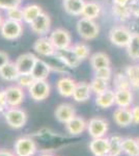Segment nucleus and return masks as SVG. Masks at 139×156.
I'll return each instance as SVG.
<instances>
[{"mask_svg":"<svg viewBox=\"0 0 139 156\" xmlns=\"http://www.w3.org/2000/svg\"><path fill=\"white\" fill-rule=\"evenodd\" d=\"M76 30L79 37L84 41H92L97 39L100 34V27L95 20L81 17L77 22Z\"/></svg>","mask_w":139,"mask_h":156,"instance_id":"f257e3e1","label":"nucleus"},{"mask_svg":"<svg viewBox=\"0 0 139 156\" xmlns=\"http://www.w3.org/2000/svg\"><path fill=\"white\" fill-rule=\"evenodd\" d=\"M6 124L12 129H22L28 121V115L21 107H9L3 112Z\"/></svg>","mask_w":139,"mask_h":156,"instance_id":"f03ea898","label":"nucleus"},{"mask_svg":"<svg viewBox=\"0 0 139 156\" xmlns=\"http://www.w3.org/2000/svg\"><path fill=\"white\" fill-rule=\"evenodd\" d=\"M133 32L125 25L113 26L109 31V41L118 48H126L132 37Z\"/></svg>","mask_w":139,"mask_h":156,"instance_id":"7ed1b4c3","label":"nucleus"},{"mask_svg":"<svg viewBox=\"0 0 139 156\" xmlns=\"http://www.w3.org/2000/svg\"><path fill=\"white\" fill-rule=\"evenodd\" d=\"M37 150L36 142L30 136L17 138L14 144V152L16 156H34Z\"/></svg>","mask_w":139,"mask_h":156,"instance_id":"20e7f679","label":"nucleus"},{"mask_svg":"<svg viewBox=\"0 0 139 156\" xmlns=\"http://www.w3.org/2000/svg\"><path fill=\"white\" fill-rule=\"evenodd\" d=\"M86 131L92 138L105 137L109 131V123L103 117H92L87 121Z\"/></svg>","mask_w":139,"mask_h":156,"instance_id":"39448f33","label":"nucleus"},{"mask_svg":"<svg viewBox=\"0 0 139 156\" xmlns=\"http://www.w3.org/2000/svg\"><path fill=\"white\" fill-rule=\"evenodd\" d=\"M23 34V25L22 22L12 21V20L6 19L3 21L1 27H0V34L2 37L9 41H15L19 39Z\"/></svg>","mask_w":139,"mask_h":156,"instance_id":"423d86ee","label":"nucleus"},{"mask_svg":"<svg viewBox=\"0 0 139 156\" xmlns=\"http://www.w3.org/2000/svg\"><path fill=\"white\" fill-rule=\"evenodd\" d=\"M51 85L47 80H34V82L28 87V94L30 98L35 102H41L46 100L50 96Z\"/></svg>","mask_w":139,"mask_h":156,"instance_id":"0eeeda50","label":"nucleus"},{"mask_svg":"<svg viewBox=\"0 0 139 156\" xmlns=\"http://www.w3.org/2000/svg\"><path fill=\"white\" fill-rule=\"evenodd\" d=\"M5 98L9 107H20V105L24 102L25 92L24 89L18 84L9 85L4 89Z\"/></svg>","mask_w":139,"mask_h":156,"instance_id":"6e6552de","label":"nucleus"},{"mask_svg":"<svg viewBox=\"0 0 139 156\" xmlns=\"http://www.w3.org/2000/svg\"><path fill=\"white\" fill-rule=\"evenodd\" d=\"M49 37L56 50L69 48L72 46V36L64 28H55L52 30Z\"/></svg>","mask_w":139,"mask_h":156,"instance_id":"1a4fd4ad","label":"nucleus"},{"mask_svg":"<svg viewBox=\"0 0 139 156\" xmlns=\"http://www.w3.org/2000/svg\"><path fill=\"white\" fill-rule=\"evenodd\" d=\"M51 18L47 12H43L34 21L29 24L30 29L33 34H37L39 37H45L50 32L51 29Z\"/></svg>","mask_w":139,"mask_h":156,"instance_id":"9d476101","label":"nucleus"},{"mask_svg":"<svg viewBox=\"0 0 139 156\" xmlns=\"http://www.w3.org/2000/svg\"><path fill=\"white\" fill-rule=\"evenodd\" d=\"M64 128L71 136H79L87 130V121L81 115H76L64 124Z\"/></svg>","mask_w":139,"mask_h":156,"instance_id":"9b49d317","label":"nucleus"},{"mask_svg":"<svg viewBox=\"0 0 139 156\" xmlns=\"http://www.w3.org/2000/svg\"><path fill=\"white\" fill-rule=\"evenodd\" d=\"M37 60V57L35 56L31 52H27V53H23L17 57L16 66L19 70L20 74H30L33 69L35 62Z\"/></svg>","mask_w":139,"mask_h":156,"instance_id":"f8f14e48","label":"nucleus"},{"mask_svg":"<svg viewBox=\"0 0 139 156\" xmlns=\"http://www.w3.org/2000/svg\"><path fill=\"white\" fill-rule=\"evenodd\" d=\"M33 50L39 55L44 57L53 56L56 53V49H55L54 45L52 44L50 37H40L33 44Z\"/></svg>","mask_w":139,"mask_h":156,"instance_id":"ddd939ff","label":"nucleus"},{"mask_svg":"<svg viewBox=\"0 0 139 156\" xmlns=\"http://www.w3.org/2000/svg\"><path fill=\"white\" fill-rule=\"evenodd\" d=\"M55 55L70 69H76L81 64V60L79 59V57L76 55V53L73 51V49L71 47L56 50Z\"/></svg>","mask_w":139,"mask_h":156,"instance_id":"4468645a","label":"nucleus"},{"mask_svg":"<svg viewBox=\"0 0 139 156\" xmlns=\"http://www.w3.org/2000/svg\"><path fill=\"white\" fill-rule=\"evenodd\" d=\"M55 119L61 124H67L74 117H76V109L70 103H61L54 110Z\"/></svg>","mask_w":139,"mask_h":156,"instance_id":"2eb2a0df","label":"nucleus"},{"mask_svg":"<svg viewBox=\"0 0 139 156\" xmlns=\"http://www.w3.org/2000/svg\"><path fill=\"white\" fill-rule=\"evenodd\" d=\"M76 80L70 76H62L57 80L56 90L58 94L64 98H72L76 87Z\"/></svg>","mask_w":139,"mask_h":156,"instance_id":"dca6fc26","label":"nucleus"},{"mask_svg":"<svg viewBox=\"0 0 139 156\" xmlns=\"http://www.w3.org/2000/svg\"><path fill=\"white\" fill-rule=\"evenodd\" d=\"M113 121L118 127L126 128L133 124L131 108L117 107L113 112Z\"/></svg>","mask_w":139,"mask_h":156,"instance_id":"f3484780","label":"nucleus"},{"mask_svg":"<svg viewBox=\"0 0 139 156\" xmlns=\"http://www.w3.org/2000/svg\"><path fill=\"white\" fill-rule=\"evenodd\" d=\"M90 152L93 156L106 155L109 152V137H99L92 138L88 145Z\"/></svg>","mask_w":139,"mask_h":156,"instance_id":"a211bd4d","label":"nucleus"},{"mask_svg":"<svg viewBox=\"0 0 139 156\" xmlns=\"http://www.w3.org/2000/svg\"><path fill=\"white\" fill-rule=\"evenodd\" d=\"M92 95V89H90V84L85 81H82V82H77L72 98L75 102L84 103L90 99Z\"/></svg>","mask_w":139,"mask_h":156,"instance_id":"6ab92c4d","label":"nucleus"},{"mask_svg":"<svg viewBox=\"0 0 139 156\" xmlns=\"http://www.w3.org/2000/svg\"><path fill=\"white\" fill-rule=\"evenodd\" d=\"M115 93V105L117 107L130 108L133 104L134 96L131 89L114 90Z\"/></svg>","mask_w":139,"mask_h":156,"instance_id":"aec40b11","label":"nucleus"},{"mask_svg":"<svg viewBox=\"0 0 139 156\" xmlns=\"http://www.w3.org/2000/svg\"><path fill=\"white\" fill-rule=\"evenodd\" d=\"M96 105L102 109H108L115 105V93L113 90H107L100 95H97L95 99Z\"/></svg>","mask_w":139,"mask_h":156,"instance_id":"412c9836","label":"nucleus"},{"mask_svg":"<svg viewBox=\"0 0 139 156\" xmlns=\"http://www.w3.org/2000/svg\"><path fill=\"white\" fill-rule=\"evenodd\" d=\"M51 69L46 60L37 58L33 69L31 71V75L35 80H47L50 75Z\"/></svg>","mask_w":139,"mask_h":156,"instance_id":"4be33fe9","label":"nucleus"},{"mask_svg":"<svg viewBox=\"0 0 139 156\" xmlns=\"http://www.w3.org/2000/svg\"><path fill=\"white\" fill-rule=\"evenodd\" d=\"M85 0H64V9L67 14L73 17L82 16V12L85 5Z\"/></svg>","mask_w":139,"mask_h":156,"instance_id":"5701e85b","label":"nucleus"},{"mask_svg":"<svg viewBox=\"0 0 139 156\" xmlns=\"http://www.w3.org/2000/svg\"><path fill=\"white\" fill-rule=\"evenodd\" d=\"M89 62L93 71L102 68L111 67V60L109 55L105 52H96L89 57Z\"/></svg>","mask_w":139,"mask_h":156,"instance_id":"b1692460","label":"nucleus"},{"mask_svg":"<svg viewBox=\"0 0 139 156\" xmlns=\"http://www.w3.org/2000/svg\"><path fill=\"white\" fill-rule=\"evenodd\" d=\"M20 76V72L18 70L15 62H7L5 66L0 69V78L7 82H15Z\"/></svg>","mask_w":139,"mask_h":156,"instance_id":"393cba45","label":"nucleus"},{"mask_svg":"<svg viewBox=\"0 0 139 156\" xmlns=\"http://www.w3.org/2000/svg\"><path fill=\"white\" fill-rule=\"evenodd\" d=\"M22 9H23V22L27 24H30L32 21H34L44 12L42 6L35 3L27 4L24 7H22Z\"/></svg>","mask_w":139,"mask_h":156,"instance_id":"a878e982","label":"nucleus"},{"mask_svg":"<svg viewBox=\"0 0 139 156\" xmlns=\"http://www.w3.org/2000/svg\"><path fill=\"white\" fill-rule=\"evenodd\" d=\"M101 12H102V6H101V4L99 2L93 1V0H92V1H86L81 17L95 20L99 18Z\"/></svg>","mask_w":139,"mask_h":156,"instance_id":"bb28decb","label":"nucleus"},{"mask_svg":"<svg viewBox=\"0 0 139 156\" xmlns=\"http://www.w3.org/2000/svg\"><path fill=\"white\" fill-rule=\"evenodd\" d=\"M123 153L126 156H139V144L137 138L125 137L122 143Z\"/></svg>","mask_w":139,"mask_h":156,"instance_id":"cd10ccee","label":"nucleus"},{"mask_svg":"<svg viewBox=\"0 0 139 156\" xmlns=\"http://www.w3.org/2000/svg\"><path fill=\"white\" fill-rule=\"evenodd\" d=\"M127 49V54L131 59H139V32H133L132 37L129 42Z\"/></svg>","mask_w":139,"mask_h":156,"instance_id":"c85d7f7f","label":"nucleus"},{"mask_svg":"<svg viewBox=\"0 0 139 156\" xmlns=\"http://www.w3.org/2000/svg\"><path fill=\"white\" fill-rule=\"evenodd\" d=\"M125 73L129 78L131 87L135 90H139V64L128 66L126 68Z\"/></svg>","mask_w":139,"mask_h":156,"instance_id":"c756f323","label":"nucleus"},{"mask_svg":"<svg viewBox=\"0 0 139 156\" xmlns=\"http://www.w3.org/2000/svg\"><path fill=\"white\" fill-rule=\"evenodd\" d=\"M123 137L120 135H111L109 137V156H120L123 154L122 149Z\"/></svg>","mask_w":139,"mask_h":156,"instance_id":"7c9ffc66","label":"nucleus"},{"mask_svg":"<svg viewBox=\"0 0 139 156\" xmlns=\"http://www.w3.org/2000/svg\"><path fill=\"white\" fill-rule=\"evenodd\" d=\"M71 48L73 49V51H74L76 55L79 57V59L81 60V62L90 56V48L86 43H84V42L74 43V44H72Z\"/></svg>","mask_w":139,"mask_h":156,"instance_id":"2f4dec72","label":"nucleus"},{"mask_svg":"<svg viewBox=\"0 0 139 156\" xmlns=\"http://www.w3.org/2000/svg\"><path fill=\"white\" fill-rule=\"evenodd\" d=\"M89 84L92 94H95L96 96L109 90V81H106V80L100 79V78L97 77H93Z\"/></svg>","mask_w":139,"mask_h":156,"instance_id":"473e14b6","label":"nucleus"},{"mask_svg":"<svg viewBox=\"0 0 139 156\" xmlns=\"http://www.w3.org/2000/svg\"><path fill=\"white\" fill-rule=\"evenodd\" d=\"M113 85H114V90L132 89L126 73H117V74H115L114 78H113Z\"/></svg>","mask_w":139,"mask_h":156,"instance_id":"72a5a7b5","label":"nucleus"},{"mask_svg":"<svg viewBox=\"0 0 139 156\" xmlns=\"http://www.w3.org/2000/svg\"><path fill=\"white\" fill-rule=\"evenodd\" d=\"M113 14L116 17V19L120 20V21H126V20L132 18L129 6L113 5Z\"/></svg>","mask_w":139,"mask_h":156,"instance_id":"f704fd0d","label":"nucleus"},{"mask_svg":"<svg viewBox=\"0 0 139 156\" xmlns=\"http://www.w3.org/2000/svg\"><path fill=\"white\" fill-rule=\"evenodd\" d=\"M5 12H5L6 19L17 21V22H23V9H22L21 6L9 9Z\"/></svg>","mask_w":139,"mask_h":156,"instance_id":"c9c22d12","label":"nucleus"},{"mask_svg":"<svg viewBox=\"0 0 139 156\" xmlns=\"http://www.w3.org/2000/svg\"><path fill=\"white\" fill-rule=\"evenodd\" d=\"M34 80L35 79L31 75V73H30V74H20V76L17 79L16 82L18 85H20L23 89H28L30 85L34 82Z\"/></svg>","mask_w":139,"mask_h":156,"instance_id":"e433bc0d","label":"nucleus"},{"mask_svg":"<svg viewBox=\"0 0 139 156\" xmlns=\"http://www.w3.org/2000/svg\"><path fill=\"white\" fill-rule=\"evenodd\" d=\"M95 77L106 80V81H109L111 78H112V69H111V67H106V68H102V69L96 70Z\"/></svg>","mask_w":139,"mask_h":156,"instance_id":"4c0bfd02","label":"nucleus"},{"mask_svg":"<svg viewBox=\"0 0 139 156\" xmlns=\"http://www.w3.org/2000/svg\"><path fill=\"white\" fill-rule=\"evenodd\" d=\"M23 0H0V9L7 11L9 9H14L21 5Z\"/></svg>","mask_w":139,"mask_h":156,"instance_id":"58836bf2","label":"nucleus"},{"mask_svg":"<svg viewBox=\"0 0 139 156\" xmlns=\"http://www.w3.org/2000/svg\"><path fill=\"white\" fill-rule=\"evenodd\" d=\"M129 9H130L131 12V16L139 19V0H134L132 3L129 5Z\"/></svg>","mask_w":139,"mask_h":156,"instance_id":"ea45409f","label":"nucleus"},{"mask_svg":"<svg viewBox=\"0 0 139 156\" xmlns=\"http://www.w3.org/2000/svg\"><path fill=\"white\" fill-rule=\"evenodd\" d=\"M7 108H9V105L6 102L5 93H4V90L0 89V112H4Z\"/></svg>","mask_w":139,"mask_h":156,"instance_id":"a19ab883","label":"nucleus"},{"mask_svg":"<svg viewBox=\"0 0 139 156\" xmlns=\"http://www.w3.org/2000/svg\"><path fill=\"white\" fill-rule=\"evenodd\" d=\"M131 112H132L133 124L139 125V105H134L131 108Z\"/></svg>","mask_w":139,"mask_h":156,"instance_id":"79ce46f5","label":"nucleus"},{"mask_svg":"<svg viewBox=\"0 0 139 156\" xmlns=\"http://www.w3.org/2000/svg\"><path fill=\"white\" fill-rule=\"evenodd\" d=\"M9 56L6 52L4 51H0V69L3 66H5L7 62H9Z\"/></svg>","mask_w":139,"mask_h":156,"instance_id":"37998d69","label":"nucleus"},{"mask_svg":"<svg viewBox=\"0 0 139 156\" xmlns=\"http://www.w3.org/2000/svg\"><path fill=\"white\" fill-rule=\"evenodd\" d=\"M134 0H112L113 5H120V6H129Z\"/></svg>","mask_w":139,"mask_h":156,"instance_id":"c03bdc74","label":"nucleus"},{"mask_svg":"<svg viewBox=\"0 0 139 156\" xmlns=\"http://www.w3.org/2000/svg\"><path fill=\"white\" fill-rule=\"evenodd\" d=\"M0 156H16V154L9 149H0Z\"/></svg>","mask_w":139,"mask_h":156,"instance_id":"a18cd8bd","label":"nucleus"},{"mask_svg":"<svg viewBox=\"0 0 139 156\" xmlns=\"http://www.w3.org/2000/svg\"><path fill=\"white\" fill-rule=\"evenodd\" d=\"M4 17H3V15H2V12H1V9H0V27H1V25L2 23H3V21H4Z\"/></svg>","mask_w":139,"mask_h":156,"instance_id":"49530a36","label":"nucleus"},{"mask_svg":"<svg viewBox=\"0 0 139 156\" xmlns=\"http://www.w3.org/2000/svg\"><path fill=\"white\" fill-rule=\"evenodd\" d=\"M41 156H54V155H53V154H49V153H45V154H43Z\"/></svg>","mask_w":139,"mask_h":156,"instance_id":"de8ad7c7","label":"nucleus"},{"mask_svg":"<svg viewBox=\"0 0 139 156\" xmlns=\"http://www.w3.org/2000/svg\"><path fill=\"white\" fill-rule=\"evenodd\" d=\"M102 156H109V155H108V154H106V155H102Z\"/></svg>","mask_w":139,"mask_h":156,"instance_id":"09e8293b","label":"nucleus"},{"mask_svg":"<svg viewBox=\"0 0 139 156\" xmlns=\"http://www.w3.org/2000/svg\"><path fill=\"white\" fill-rule=\"evenodd\" d=\"M137 140H138V144H139V137L137 138Z\"/></svg>","mask_w":139,"mask_h":156,"instance_id":"8fccbe9b","label":"nucleus"}]
</instances>
